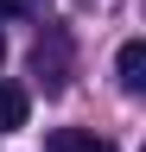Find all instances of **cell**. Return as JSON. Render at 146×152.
<instances>
[{"instance_id":"1","label":"cell","mask_w":146,"mask_h":152,"mask_svg":"<svg viewBox=\"0 0 146 152\" xmlns=\"http://www.w3.org/2000/svg\"><path fill=\"white\" fill-rule=\"evenodd\" d=\"M32 70H38L45 95H57V89L70 83V38H64V32H45L38 51H32Z\"/></svg>"},{"instance_id":"2","label":"cell","mask_w":146,"mask_h":152,"mask_svg":"<svg viewBox=\"0 0 146 152\" xmlns=\"http://www.w3.org/2000/svg\"><path fill=\"white\" fill-rule=\"evenodd\" d=\"M114 70H121V89H127V95H140V89H146V45H140V38H127V45H121Z\"/></svg>"},{"instance_id":"3","label":"cell","mask_w":146,"mask_h":152,"mask_svg":"<svg viewBox=\"0 0 146 152\" xmlns=\"http://www.w3.org/2000/svg\"><path fill=\"white\" fill-rule=\"evenodd\" d=\"M26 114H32V102H26V89L0 83V133H19V127H26Z\"/></svg>"},{"instance_id":"4","label":"cell","mask_w":146,"mask_h":152,"mask_svg":"<svg viewBox=\"0 0 146 152\" xmlns=\"http://www.w3.org/2000/svg\"><path fill=\"white\" fill-rule=\"evenodd\" d=\"M102 140H89V133H57V140H51V152H95Z\"/></svg>"},{"instance_id":"5","label":"cell","mask_w":146,"mask_h":152,"mask_svg":"<svg viewBox=\"0 0 146 152\" xmlns=\"http://www.w3.org/2000/svg\"><path fill=\"white\" fill-rule=\"evenodd\" d=\"M26 13V0H0V19H19Z\"/></svg>"},{"instance_id":"6","label":"cell","mask_w":146,"mask_h":152,"mask_svg":"<svg viewBox=\"0 0 146 152\" xmlns=\"http://www.w3.org/2000/svg\"><path fill=\"white\" fill-rule=\"evenodd\" d=\"M0 64H7V38H0Z\"/></svg>"},{"instance_id":"7","label":"cell","mask_w":146,"mask_h":152,"mask_svg":"<svg viewBox=\"0 0 146 152\" xmlns=\"http://www.w3.org/2000/svg\"><path fill=\"white\" fill-rule=\"evenodd\" d=\"M95 152H114V146H95Z\"/></svg>"}]
</instances>
